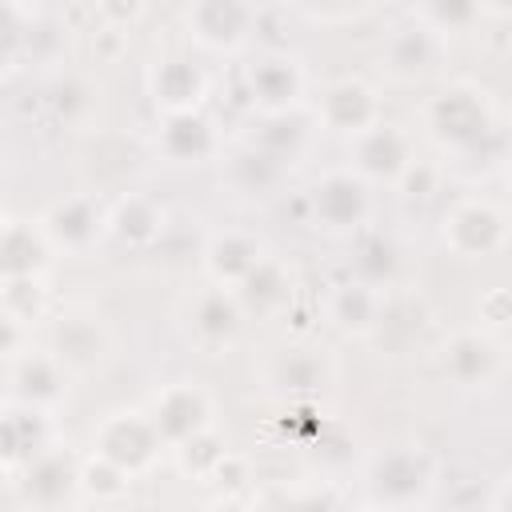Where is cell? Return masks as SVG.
<instances>
[{
    "mask_svg": "<svg viewBox=\"0 0 512 512\" xmlns=\"http://www.w3.org/2000/svg\"><path fill=\"white\" fill-rule=\"evenodd\" d=\"M152 420H156L164 444L176 448V444H184V440H192V436L212 428V400L196 384H172V388H164L156 396Z\"/></svg>",
    "mask_w": 512,
    "mask_h": 512,
    "instance_id": "obj_8",
    "label": "cell"
},
{
    "mask_svg": "<svg viewBox=\"0 0 512 512\" xmlns=\"http://www.w3.org/2000/svg\"><path fill=\"white\" fill-rule=\"evenodd\" d=\"M252 476H248V460L244 456H236V452H224L220 456V464L212 468V476H208V484H216V488H228V492H236V488H244Z\"/></svg>",
    "mask_w": 512,
    "mask_h": 512,
    "instance_id": "obj_34",
    "label": "cell"
},
{
    "mask_svg": "<svg viewBox=\"0 0 512 512\" xmlns=\"http://www.w3.org/2000/svg\"><path fill=\"white\" fill-rule=\"evenodd\" d=\"M308 208H312V220L328 232H352L368 220L372 212V192H368V180L352 168V172H324L312 192H308Z\"/></svg>",
    "mask_w": 512,
    "mask_h": 512,
    "instance_id": "obj_4",
    "label": "cell"
},
{
    "mask_svg": "<svg viewBox=\"0 0 512 512\" xmlns=\"http://www.w3.org/2000/svg\"><path fill=\"white\" fill-rule=\"evenodd\" d=\"M96 8H100V16L108 20V28H128V24L140 20L144 0H96Z\"/></svg>",
    "mask_w": 512,
    "mask_h": 512,
    "instance_id": "obj_35",
    "label": "cell"
},
{
    "mask_svg": "<svg viewBox=\"0 0 512 512\" xmlns=\"http://www.w3.org/2000/svg\"><path fill=\"white\" fill-rule=\"evenodd\" d=\"M444 372H448L460 388L488 384L492 372H496V348H492L484 336H476V332L452 336L448 348H444Z\"/></svg>",
    "mask_w": 512,
    "mask_h": 512,
    "instance_id": "obj_22",
    "label": "cell"
},
{
    "mask_svg": "<svg viewBox=\"0 0 512 512\" xmlns=\"http://www.w3.org/2000/svg\"><path fill=\"white\" fill-rule=\"evenodd\" d=\"M304 140H308V120L296 116V108H288V112H268L264 124H260L256 136H252L256 148H264L268 156H276V160H284V164L304 148Z\"/></svg>",
    "mask_w": 512,
    "mask_h": 512,
    "instance_id": "obj_26",
    "label": "cell"
},
{
    "mask_svg": "<svg viewBox=\"0 0 512 512\" xmlns=\"http://www.w3.org/2000/svg\"><path fill=\"white\" fill-rule=\"evenodd\" d=\"M280 176H284V160H276V156H268L264 148H256V144H248L236 160H232V180H236V188H244V192H272L276 184H280Z\"/></svg>",
    "mask_w": 512,
    "mask_h": 512,
    "instance_id": "obj_30",
    "label": "cell"
},
{
    "mask_svg": "<svg viewBox=\"0 0 512 512\" xmlns=\"http://www.w3.org/2000/svg\"><path fill=\"white\" fill-rule=\"evenodd\" d=\"M316 116L332 128V132H348V136H360L364 128H372L380 120V100L376 92L364 84V80H336L320 92V104H316Z\"/></svg>",
    "mask_w": 512,
    "mask_h": 512,
    "instance_id": "obj_12",
    "label": "cell"
},
{
    "mask_svg": "<svg viewBox=\"0 0 512 512\" xmlns=\"http://www.w3.org/2000/svg\"><path fill=\"white\" fill-rule=\"evenodd\" d=\"M44 232L56 248L64 252H84L100 240V232H108V216L92 196H64L44 212Z\"/></svg>",
    "mask_w": 512,
    "mask_h": 512,
    "instance_id": "obj_10",
    "label": "cell"
},
{
    "mask_svg": "<svg viewBox=\"0 0 512 512\" xmlns=\"http://www.w3.org/2000/svg\"><path fill=\"white\" fill-rule=\"evenodd\" d=\"M436 484V464L424 448H388L368 468V500L388 508L424 504Z\"/></svg>",
    "mask_w": 512,
    "mask_h": 512,
    "instance_id": "obj_2",
    "label": "cell"
},
{
    "mask_svg": "<svg viewBox=\"0 0 512 512\" xmlns=\"http://www.w3.org/2000/svg\"><path fill=\"white\" fill-rule=\"evenodd\" d=\"M480 308H484V316H488L492 324H508V320H512V292H508V288H496V292H488V296L480 300Z\"/></svg>",
    "mask_w": 512,
    "mask_h": 512,
    "instance_id": "obj_38",
    "label": "cell"
},
{
    "mask_svg": "<svg viewBox=\"0 0 512 512\" xmlns=\"http://www.w3.org/2000/svg\"><path fill=\"white\" fill-rule=\"evenodd\" d=\"M156 148L168 164H204L216 152V128L200 108L188 112H164Z\"/></svg>",
    "mask_w": 512,
    "mask_h": 512,
    "instance_id": "obj_14",
    "label": "cell"
},
{
    "mask_svg": "<svg viewBox=\"0 0 512 512\" xmlns=\"http://www.w3.org/2000/svg\"><path fill=\"white\" fill-rule=\"evenodd\" d=\"M224 452H228V448L220 444V436H216L212 428L200 432V436H192V440H184V444H176V460H180V468H184L188 476H200V480L212 476V468L220 464Z\"/></svg>",
    "mask_w": 512,
    "mask_h": 512,
    "instance_id": "obj_32",
    "label": "cell"
},
{
    "mask_svg": "<svg viewBox=\"0 0 512 512\" xmlns=\"http://www.w3.org/2000/svg\"><path fill=\"white\" fill-rule=\"evenodd\" d=\"M492 508H504V512H512V476L500 484V492L492 496Z\"/></svg>",
    "mask_w": 512,
    "mask_h": 512,
    "instance_id": "obj_39",
    "label": "cell"
},
{
    "mask_svg": "<svg viewBox=\"0 0 512 512\" xmlns=\"http://www.w3.org/2000/svg\"><path fill=\"white\" fill-rule=\"evenodd\" d=\"M324 4H344V0H324Z\"/></svg>",
    "mask_w": 512,
    "mask_h": 512,
    "instance_id": "obj_41",
    "label": "cell"
},
{
    "mask_svg": "<svg viewBox=\"0 0 512 512\" xmlns=\"http://www.w3.org/2000/svg\"><path fill=\"white\" fill-rule=\"evenodd\" d=\"M488 12H500V16H512V0H480Z\"/></svg>",
    "mask_w": 512,
    "mask_h": 512,
    "instance_id": "obj_40",
    "label": "cell"
},
{
    "mask_svg": "<svg viewBox=\"0 0 512 512\" xmlns=\"http://www.w3.org/2000/svg\"><path fill=\"white\" fill-rule=\"evenodd\" d=\"M256 24L252 0H192L188 4V32L204 48H236Z\"/></svg>",
    "mask_w": 512,
    "mask_h": 512,
    "instance_id": "obj_9",
    "label": "cell"
},
{
    "mask_svg": "<svg viewBox=\"0 0 512 512\" xmlns=\"http://www.w3.org/2000/svg\"><path fill=\"white\" fill-rule=\"evenodd\" d=\"M480 0H424V12H428V24L440 28V32H464L476 24L480 16Z\"/></svg>",
    "mask_w": 512,
    "mask_h": 512,
    "instance_id": "obj_33",
    "label": "cell"
},
{
    "mask_svg": "<svg viewBox=\"0 0 512 512\" xmlns=\"http://www.w3.org/2000/svg\"><path fill=\"white\" fill-rule=\"evenodd\" d=\"M104 348H108V336L96 320H84V316H72V320H60L56 324V340H52V352L64 368H92L104 360Z\"/></svg>",
    "mask_w": 512,
    "mask_h": 512,
    "instance_id": "obj_24",
    "label": "cell"
},
{
    "mask_svg": "<svg viewBox=\"0 0 512 512\" xmlns=\"http://www.w3.org/2000/svg\"><path fill=\"white\" fill-rule=\"evenodd\" d=\"M384 60H388L392 76H400V80L424 76L432 68V60H436V36H432V28L428 24H404V28H396L392 40H388V48H384Z\"/></svg>",
    "mask_w": 512,
    "mask_h": 512,
    "instance_id": "obj_23",
    "label": "cell"
},
{
    "mask_svg": "<svg viewBox=\"0 0 512 512\" xmlns=\"http://www.w3.org/2000/svg\"><path fill=\"white\" fill-rule=\"evenodd\" d=\"M52 248L56 244L48 240L44 224L8 216L4 232H0V268H4V276H40L48 268Z\"/></svg>",
    "mask_w": 512,
    "mask_h": 512,
    "instance_id": "obj_18",
    "label": "cell"
},
{
    "mask_svg": "<svg viewBox=\"0 0 512 512\" xmlns=\"http://www.w3.org/2000/svg\"><path fill=\"white\" fill-rule=\"evenodd\" d=\"M236 296L244 304V312L252 316H272V312H284L292 304V276L284 264L276 260H260L240 284H236Z\"/></svg>",
    "mask_w": 512,
    "mask_h": 512,
    "instance_id": "obj_21",
    "label": "cell"
},
{
    "mask_svg": "<svg viewBox=\"0 0 512 512\" xmlns=\"http://www.w3.org/2000/svg\"><path fill=\"white\" fill-rule=\"evenodd\" d=\"M324 376H328V364L308 348H284L280 360L272 364V384H280L284 392H316Z\"/></svg>",
    "mask_w": 512,
    "mask_h": 512,
    "instance_id": "obj_29",
    "label": "cell"
},
{
    "mask_svg": "<svg viewBox=\"0 0 512 512\" xmlns=\"http://www.w3.org/2000/svg\"><path fill=\"white\" fill-rule=\"evenodd\" d=\"M328 316L344 328V332H368V328H376V320H380V296H376V288L372 284H364V280H348V284H340L336 292H332V300H328Z\"/></svg>",
    "mask_w": 512,
    "mask_h": 512,
    "instance_id": "obj_25",
    "label": "cell"
},
{
    "mask_svg": "<svg viewBox=\"0 0 512 512\" xmlns=\"http://www.w3.org/2000/svg\"><path fill=\"white\" fill-rule=\"evenodd\" d=\"M64 364L56 360V352H24L12 360L8 368V400H24V404H40L52 408L64 396Z\"/></svg>",
    "mask_w": 512,
    "mask_h": 512,
    "instance_id": "obj_15",
    "label": "cell"
},
{
    "mask_svg": "<svg viewBox=\"0 0 512 512\" xmlns=\"http://www.w3.org/2000/svg\"><path fill=\"white\" fill-rule=\"evenodd\" d=\"M56 108H60L64 116H76L80 108H88V92H84V84H80V80L60 84V88H56Z\"/></svg>",
    "mask_w": 512,
    "mask_h": 512,
    "instance_id": "obj_37",
    "label": "cell"
},
{
    "mask_svg": "<svg viewBox=\"0 0 512 512\" xmlns=\"http://www.w3.org/2000/svg\"><path fill=\"white\" fill-rule=\"evenodd\" d=\"M16 488L32 508H60L80 492V460L64 448H44L20 468Z\"/></svg>",
    "mask_w": 512,
    "mask_h": 512,
    "instance_id": "obj_6",
    "label": "cell"
},
{
    "mask_svg": "<svg viewBox=\"0 0 512 512\" xmlns=\"http://www.w3.org/2000/svg\"><path fill=\"white\" fill-rule=\"evenodd\" d=\"M408 164H412V148H408V136L396 124L376 120L372 128H364L360 136H352V168L364 180L396 184Z\"/></svg>",
    "mask_w": 512,
    "mask_h": 512,
    "instance_id": "obj_7",
    "label": "cell"
},
{
    "mask_svg": "<svg viewBox=\"0 0 512 512\" xmlns=\"http://www.w3.org/2000/svg\"><path fill=\"white\" fill-rule=\"evenodd\" d=\"M160 444H164V436H160L156 420L144 416V412H112V416H104L100 428L92 432V452L116 460V464L128 468L132 476L144 472V468H152Z\"/></svg>",
    "mask_w": 512,
    "mask_h": 512,
    "instance_id": "obj_3",
    "label": "cell"
},
{
    "mask_svg": "<svg viewBox=\"0 0 512 512\" xmlns=\"http://www.w3.org/2000/svg\"><path fill=\"white\" fill-rule=\"evenodd\" d=\"M44 448H52L48 408L24 404V400H8L4 424H0V456H4V468H24Z\"/></svg>",
    "mask_w": 512,
    "mask_h": 512,
    "instance_id": "obj_11",
    "label": "cell"
},
{
    "mask_svg": "<svg viewBox=\"0 0 512 512\" xmlns=\"http://www.w3.org/2000/svg\"><path fill=\"white\" fill-rule=\"evenodd\" d=\"M396 184H400L408 196H428V192L436 188V168H432V164H424V160H412Z\"/></svg>",
    "mask_w": 512,
    "mask_h": 512,
    "instance_id": "obj_36",
    "label": "cell"
},
{
    "mask_svg": "<svg viewBox=\"0 0 512 512\" xmlns=\"http://www.w3.org/2000/svg\"><path fill=\"white\" fill-rule=\"evenodd\" d=\"M132 488V472L120 468L116 460L92 452L84 464H80V496L84 500H96V504H116L124 500Z\"/></svg>",
    "mask_w": 512,
    "mask_h": 512,
    "instance_id": "obj_27",
    "label": "cell"
},
{
    "mask_svg": "<svg viewBox=\"0 0 512 512\" xmlns=\"http://www.w3.org/2000/svg\"><path fill=\"white\" fill-rule=\"evenodd\" d=\"M248 96L264 112H288V108H296L300 96H304V72H300V64L292 56H284V52H264L248 68Z\"/></svg>",
    "mask_w": 512,
    "mask_h": 512,
    "instance_id": "obj_13",
    "label": "cell"
},
{
    "mask_svg": "<svg viewBox=\"0 0 512 512\" xmlns=\"http://www.w3.org/2000/svg\"><path fill=\"white\" fill-rule=\"evenodd\" d=\"M352 268H356V280L380 288V284H388V280L396 276V268H400V248H396L388 236L368 232V236L356 244V252H352Z\"/></svg>",
    "mask_w": 512,
    "mask_h": 512,
    "instance_id": "obj_28",
    "label": "cell"
},
{
    "mask_svg": "<svg viewBox=\"0 0 512 512\" xmlns=\"http://www.w3.org/2000/svg\"><path fill=\"white\" fill-rule=\"evenodd\" d=\"M244 316H248V312H244L236 288L220 284V288H208V292L196 296V304H192V332H196L200 344H208V348H224V344L236 340Z\"/></svg>",
    "mask_w": 512,
    "mask_h": 512,
    "instance_id": "obj_17",
    "label": "cell"
},
{
    "mask_svg": "<svg viewBox=\"0 0 512 512\" xmlns=\"http://www.w3.org/2000/svg\"><path fill=\"white\" fill-rule=\"evenodd\" d=\"M148 88H152L156 108H164V112H188V108H200L204 104L208 76L188 56H168V60H160L152 68Z\"/></svg>",
    "mask_w": 512,
    "mask_h": 512,
    "instance_id": "obj_16",
    "label": "cell"
},
{
    "mask_svg": "<svg viewBox=\"0 0 512 512\" xmlns=\"http://www.w3.org/2000/svg\"><path fill=\"white\" fill-rule=\"evenodd\" d=\"M424 124L436 136L440 148L448 152H472L488 140L492 132V108L484 100L480 88L472 84H448L444 92H436L424 108Z\"/></svg>",
    "mask_w": 512,
    "mask_h": 512,
    "instance_id": "obj_1",
    "label": "cell"
},
{
    "mask_svg": "<svg viewBox=\"0 0 512 512\" xmlns=\"http://www.w3.org/2000/svg\"><path fill=\"white\" fill-rule=\"evenodd\" d=\"M4 316H16L24 324H36L44 312V288L40 276H4Z\"/></svg>",
    "mask_w": 512,
    "mask_h": 512,
    "instance_id": "obj_31",
    "label": "cell"
},
{
    "mask_svg": "<svg viewBox=\"0 0 512 512\" xmlns=\"http://www.w3.org/2000/svg\"><path fill=\"white\" fill-rule=\"evenodd\" d=\"M260 260H264L260 240L248 236V232H236V228L212 236L208 248H204V268H208V276H212L216 284H228V288H236Z\"/></svg>",
    "mask_w": 512,
    "mask_h": 512,
    "instance_id": "obj_20",
    "label": "cell"
},
{
    "mask_svg": "<svg viewBox=\"0 0 512 512\" xmlns=\"http://www.w3.org/2000/svg\"><path fill=\"white\" fill-rule=\"evenodd\" d=\"M164 208L144 196V192H128L124 200H116V208L108 212V232L128 244V248H152L164 236Z\"/></svg>",
    "mask_w": 512,
    "mask_h": 512,
    "instance_id": "obj_19",
    "label": "cell"
},
{
    "mask_svg": "<svg viewBox=\"0 0 512 512\" xmlns=\"http://www.w3.org/2000/svg\"><path fill=\"white\" fill-rule=\"evenodd\" d=\"M440 236L456 256L480 260V256H492L504 244V216L484 200H460L444 212Z\"/></svg>",
    "mask_w": 512,
    "mask_h": 512,
    "instance_id": "obj_5",
    "label": "cell"
}]
</instances>
